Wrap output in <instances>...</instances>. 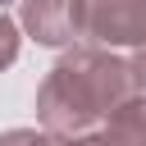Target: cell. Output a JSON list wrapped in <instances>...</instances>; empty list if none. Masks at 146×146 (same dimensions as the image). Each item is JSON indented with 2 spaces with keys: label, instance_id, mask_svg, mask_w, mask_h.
Here are the masks:
<instances>
[{
  "label": "cell",
  "instance_id": "cell-1",
  "mask_svg": "<svg viewBox=\"0 0 146 146\" xmlns=\"http://www.w3.org/2000/svg\"><path fill=\"white\" fill-rule=\"evenodd\" d=\"M128 96H137L132 64L114 55L110 46H68L46 82L36 87V119L50 132H91L119 110Z\"/></svg>",
  "mask_w": 146,
  "mask_h": 146
},
{
  "label": "cell",
  "instance_id": "cell-2",
  "mask_svg": "<svg viewBox=\"0 0 146 146\" xmlns=\"http://www.w3.org/2000/svg\"><path fill=\"white\" fill-rule=\"evenodd\" d=\"M82 36L123 50L146 41V0H82Z\"/></svg>",
  "mask_w": 146,
  "mask_h": 146
},
{
  "label": "cell",
  "instance_id": "cell-3",
  "mask_svg": "<svg viewBox=\"0 0 146 146\" xmlns=\"http://www.w3.org/2000/svg\"><path fill=\"white\" fill-rule=\"evenodd\" d=\"M18 27L36 46H73L82 36V0H23L18 5Z\"/></svg>",
  "mask_w": 146,
  "mask_h": 146
},
{
  "label": "cell",
  "instance_id": "cell-4",
  "mask_svg": "<svg viewBox=\"0 0 146 146\" xmlns=\"http://www.w3.org/2000/svg\"><path fill=\"white\" fill-rule=\"evenodd\" d=\"M87 146H146V91L110 110V119L87 137Z\"/></svg>",
  "mask_w": 146,
  "mask_h": 146
},
{
  "label": "cell",
  "instance_id": "cell-5",
  "mask_svg": "<svg viewBox=\"0 0 146 146\" xmlns=\"http://www.w3.org/2000/svg\"><path fill=\"white\" fill-rule=\"evenodd\" d=\"M18 41H23V36H18V23L0 14V73L18 59Z\"/></svg>",
  "mask_w": 146,
  "mask_h": 146
},
{
  "label": "cell",
  "instance_id": "cell-6",
  "mask_svg": "<svg viewBox=\"0 0 146 146\" xmlns=\"http://www.w3.org/2000/svg\"><path fill=\"white\" fill-rule=\"evenodd\" d=\"M27 146H87V137H78V132H50V128H41V132H32V137H27Z\"/></svg>",
  "mask_w": 146,
  "mask_h": 146
},
{
  "label": "cell",
  "instance_id": "cell-7",
  "mask_svg": "<svg viewBox=\"0 0 146 146\" xmlns=\"http://www.w3.org/2000/svg\"><path fill=\"white\" fill-rule=\"evenodd\" d=\"M132 82H137V91H146V41L141 46H132Z\"/></svg>",
  "mask_w": 146,
  "mask_h": 146
},
{
  "label": "cell",
  "instance_id": "cell-8",
  "mask_svg": "<svg viewBox=\"0 0 146 146\" xmlns=\"http://www.w3.org/2000/svg\"><path fill=\"white\" fill-rule=\"evenodd\" d=\"M27 137H32V128H14V132L0 137V146H27Z\"/></svg>",
  "mask_w": 146,
  "mask_h": 146
},
{
  "label": "cell",
  "instance_id": "cell-9",
  "mask_svg": "<svg viewBox=\"0 0 146 146\" xmlns=\"http://www.w3.org/2000/svg\"><path fill=\"white\" fill-rule=\"evenodd\" d=\"M5 5H9V0H0V9H5Z\"/></svg>",
  "mask_w": 146,
  "mask_h": 146
}]
</instances>
